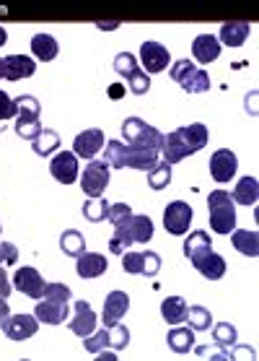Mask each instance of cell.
I'll return each instance as SVG.
<instances>
[{
  "label": "cell",
  "mask_w": 259,
  "mask_h": 361,
  "mask_svg": "<svg viewBox=\"0 0 259 361\" xmlns=\"http://www.w3.org/2000/svg\"><path fill=\"white\" fill-rule=\"evenodd\" d=\"M158 157L161 154L143 151V148L122 143V140H106L104 148V161L109 164V169H125L127 166V169H138V172H151L158 164Z\"/></svg>",
  "instance_id": "6da1fadb"
},
{
  "label": "cell",
  "mask_w": 259,
  "mask_h": 361,
  "mask_svg": "<svg viewBox=\"0 0 259 361\" xmlns=\"http://www.w3.org/2000/svg\"><path fill=\"white\" fill-rule=\"evenodd\" d=\"M151 239H153V221H151V216L132 214L130 221L114 226V234L109 239V252L122 255L130 245H148Z\"/></svg>",
  "instance_id": "7a4b0ae2"
},
{
  "label": "cell",
  "mask_w": 259,
  "mask_h": 361,
  "mask_svg": "<svg viewBox=\"0 0 259 361\" xmlns=\"http://www.w3.org/2000/svg\"><path fill=\"white\" fill-rule=\"evenodd\" d=\"M208 211H210V229L215 234H231L236 229V203L231 192L213 190L208 195Z\"/></svg>",
  "instance_id": "3957f363"
},
{
  "label": "cell",
  "mask_w": 259,
  "mask_h": 361,
  "mask_svg": "<svg viewBox=\"0 0 259 361\" xmlns=\"http://www.w3.org/2000/svg\"><path fill=\"white\" fill-rule=\"evenodd\" d=\"M122 135L130 146H138L143 151H153V154H161L163 146V133L156 130L153 125H146V120L140 117H127L122 123Z\"/></svg>",
  "instance_id": "277c9868"
},
{
  "label": "cell",
  "mask_w": 259,
  "mask_h": 361,
  "mask_svg": "<svg viewBox=\"0 0 259 361\" xmlns=\"http://www.w3.org/2000/svg\"><path fill=\"white\" fill-rule=\"evenodd\" d=\"M106 185H109V164L104 159H91L89 164L83 166L81 174V188L89 197H101Z\"/></svg>",
  "instance_id": "5b68a950"
},
{
  "label": "cell",
  "mask_w": 259,
  "mask_h": 361,
  "mask_svg": "<svg viewBox=\"0 0 259 361\" xmlns=\"http://www.w3.org/2000/svg\"><path fill=\"white\" fill-rule=\"evenodd\" d=\"M189 224H192V205L189 203L174 200V203H169L163 208V226H166L169 234L182 237V234H187Z\"/></svg>",
  "instance_id": "8992f818"
},
{
  "label": "cell",
  "mask_w": 259,
  "mask_h": 361,
  "mask_svg": "<svg viewBox=\"0 0 259 361\" xmlns=\"http://www.w3.org/2000/svg\"><path fill=\"white\" fill-rule=\"evenodd\" d=\"M44 286H47V281L42 279V273L32 265H21L16 273H13V288H18L24 296L29 299H42L44 294Z\"/></svg>",
  "instance_id": "52a82bcc"
},
{
  "label": "cell",
  "mask_w": 259,
  "mask_h": 361,
  "mask_svg": "<svg viewBox=\"0 0 259 361\" xmlns=\"http://www.w3.org/2000/svg\"><path fill=\"white\" fill-rule=\"evenodd\" d=\"M68 314H70V307L65 299H47V296H42L37 299V307H34V317L44 325H63L68 320Z\"/></svg>",
  "instance_id": "ba28073f"
},
{
  "label": "cell",
  "mask_w": 259,
  "mask_h": 361,
  "mask_svg": "<svg viewBox=\"0 0 259 361\" xmlns=\"http://www.w3.org/2000/svg\"><path fill=\"white\" fill-rule=\"evenodd\" d=\"M106 146V135L104 130H99V128H89V130H83L75 135L73 140V154L78 159H86V161H91V159L99 157V151Z\"/></svg>",
  "instance_id": "9c48e42d"
},
{
  "label": "cell",
  "mask_w": 259,
  "mask_h": 361,
  "mask_svg": "<svg viewBox=\"0 0 259 361\" xmlns=\"http://www.w3.org/2000/svg\"><path fill=\"white\" fill-rule=\"evenodd\" d=\"M236 169H239V159L231 148H218L210 157V177L220 185H226L236 177Z\"/></svg>",
  "instance_id": "30bf717a"
},
{
  "label": "cell",
  "mask_w": 259,
  "mask_h": 361,
  "mask_svg": "<svg viewBox=\"0 0 259 361\" xmlns=\"http://www.w3.org/2000/svg\"><path fill=\"white\" fill-rule=\"evenodd\" d=\"M140 63H143V71L146 73H163L166 66L171 63L169 49L158 44V42H143L140 47Z\"/></svg>",
  "instance_id": "8fae6325"
},
{
  "label": "cell",
  "mask_w": 259,
  "mask_h": 361,
  "mask_svg": "<svg viewBox=\"0 0 259 361\" xmlns=\"http://www.w3.org/2000/svg\"><path fill=\"white\" fill-rule=\"evenodd\" d=\"M49 174L63 185H73L78 180V157L73 151H60L52 161H49Z\"/></svg>",
  "instance_id": "7c38bea8"
},
{
  "label": "cell",
  "mask_w": 259,
  "mask_h": 361,
  "mask_svg": "<svg viewBox=\"0 0 259 361\" xmlns=\"http://www.w3.org/2000/svg\"><path fill=\"white\" fill-rule=\"evenodd\" d=\"M37 330H39V320L34 314H11L3 325V333L11 341H29L32 336H37Z\"/></svg>",
  "instance_id": "4fadbf2b"
},
{
  "label": "cell",
  "mask_w": 259,
  "mask_h": 361,
  "mask_svg": "<svg viewBox=\"0 0 259 361\" xmlns=\"http://www.w3.org/2000/svg\"><path fill=\"white\" fill-rule=\"evenodd\" d=\"M130 310V296L125 291H109L104 299V312H101V322L104 328H112L127 314Z\"/></svg>",
  "instance_id": "5bb4252c"
},
{
  "label": "cell",
  "mask_w": 259,
  "mask_h": 361,
  "mask_svg": "<svg viewBox=\"0 0 259 361\" xmlns=\"http://www.w3.org/2000/svg\"><path fill=\"white\" fill-rule=\"evenodd\" d=\"M34 73H37L34 58H26V55H8V58H3V78L6 81H24V78H32Z\"/></svg>",
  "instance_id": "9a60e30c"
},
{
  "label": "cell",
  "mask_w": 259,
  "mask_h": 361,
  "mask_svg": "<svg viewBox=\"0 0 259 361\" xmlns=\"http://www.w3.org/2000/svg\"><path fill=\"white\" fill-rule=\"evenodd\" d=\"M96 322H99V317H96V312L91 310V304L89 302H75V317L70 320V330H73V336H78V338H86V336H91L94 330H96Z\"/></svg>",
  "instance_id": "2e32d148"
},
{
  "label": "cell",
  "mask_w": 259,
  "mask_h": 361,
  "mask_svg": "<svg viewBox=\"0 0 259 361\" xmlns=\"http://www.w3.org/2000/svg\"><path fill=\"white\" fill-rule=\"evenodd\" d=\"M189 263H192L194 268H197V273L205 276L208 281H220L226 276V260H223L218 252H213V250L200 255V257H194V260H189Z\"/></svg>",
  "instance_id": "e0dca14e"
},
{
  "label": "cell",
  "mask_w": 259,
  "mask_h": 361,
  "mask_svg": "<svg viewBox=\"0 0 259 361\" xmlns=\"http://www.w3.org/2000/svg\"><path fill=\"white\" fill-rule=\"evenodd\" d=\"M106 268H109V263H106L104 255H99V252H83L75 257V273L86 281L104 276Z\"/></svg>",
  "instance_id": "ac0fdd59"
},
{
  "label": "cell",
  "mask_w": 259,
  "mask_h": 361,
  "mask_svg": "<svg viewBox=\"0 0 259 361\" xmlns=\"http://www.w3.org/2000/svg\"><path fill=\"white\" fill-rule=\"evenodd\" d=\"M192 58L197 63H215L220 58V42L218 37H213V34H200V37H194L192 42Z\"/></svg>",
  "instance_id": "d6986e66"
},
{
  "label": "cell",
  "mask_w": 259,
  "mask_h": 361,
  "mask_svg": "<svg viewBox=\"0 0 259 361\" xmlns=\"http://www.w3.org/2000/svg\"><path fill=\"white\" fill-rule=\"evenodd\" d=\"M179 138L184 140L187 148L192 151V154H197L200 148L208 146V140H210V133H208V125L203 123H192V125H184V128H177Z\"/></svg>",
  "instance_id": "ffe728a7"
},
{
  "label": "cell",
  "mask_w": 259,
  "mask_h": 361,
  "mask_svg": "<svg viewBox=\"0 0 259 361\" xmlns=\"http://www.w3.org/2000/svg\"><path fill=\"white\" fill-rule=\"evenodd\" d=\"M251 34V26L244 24V21H228V24L220 26V44H226V47H241L246 37Z\"/></svg>",
  "instance_id": "44dd1931"
},
{
  "label": "cell",
  "mask_w": 259,
  "mask_h": 361,
  "mask_svg": "<svg viewBox=\"0 0 259 361\" xmlns=\"http://www.w3.org/2000/svg\"><path fill=\"white\" fill-rule=\"evenodd\" d=\"M187 302L182 296H166L161 304V317L166 325H182L187 322Z\"/></svg>",
  "instance_id": "7402d4cb"
},
{
  "label": "cell",
  "mask_w": 259,
  "mask_h": 361,
  "mask_svg": "<svg viewBox=\"0 0 259 361\" xmlns=\"http://www.w3.org/2000/svg\"><path fill=\"white\" fill-rule=\"evenodd\" d=\"M231 197H234L236 205H254L259 197V182L257 177H241V180L236 182L234 192H231Z\"/></svg>",
  "instance_id": "603a6c76"
},
{
  "label": "cell",
  "mask_w": 259,
  "mask_h": 361,
  "mask_svg": "<svg viewBox=\"0 0 259 361\" xmlns=\"http://www.w3.org/2000/svg\"><path fill=\"white\" fill-rule=\"evenodd\" d=\"M57 52H60V44L52 34H37L32 37V55L42 63H49V60L57 58Z\"/></svg>",
  "instance_id": "cb8c5ba5"
},
{
  "label": "cell",
  "mask_w": 259,
  "mask_h": 361,
  "mask_svg": "<svg viewBox=\"0 0 259 361\" xmlns=\"http://www.w3.org/2000/svg\"><path fill=\"white\" fill-rule=\"evenodd\" d=\"M231 245L246 257H257L259 255V234L249 229H234L231 231Z\"/></svg>",
  "instance_id": "d4e9b609"
},
{
  "label": "cell",
  "mask_w": 259,
  "mask_h": 361,
  "mask_svg": "<svg viewBox=\"0 0 259 361\" xmlns=\"http://www.w3.org/2000/svg\"><path fill=\"white\" fill-rule=\"evenodd\" d=\"M210 250H213V239H210V234H208V231H203V229L192 231V234L187 237V242H184V257H187V260H194V257L210 252Z\"/></svg>",
  "instance_id": "484cf974"
},
{
  "label": "cell",
  "mask_w": 259,
  "mask_h": 361,
  "mask_svg": "<svg viewBox=\"0 0 259 361\" xmlns=\"http://www.w3.org/2000/svg\"><path fill=\"white\" fill-rule=\"evenodd\" d=\"M194 345V330L192 328H179V325H171L169 330V348L174 353H187L192 351Z\"/></svg>",
  "instance_id": "4316f807"
},
{
  "label": "cell",
  "mask_w": 259,
  "mask_h": 361,
  "mask_svg": "<svg viewBox=\"0 0 259 361\" xmlns=\"http://www.w3.org/2000/svg\"><path fill=\"white\" fill-rule=\"evenodd\" d=\"M32 148L37 157H49L52 151L60 148V135L57 130H49V128H42V133L32 140Z\"/></svg>",
  "instance_id": "83f0119b"
},
{
  "label": "cell",
  "mask_w": 259,
  "mask_h": 361,
  "mask_svg": "<svg viewBox=\"0 0 259 361\" xmlns=\"http://www.w3.org/2000/svg\"><path fill=\"white\" fill-rule=\"evenodd\" d=\"M179 86H182V89H184L187 94H205V91L210 89V75L194 66L192 71H189V73L184 75V81L179 83Z\"/></svg>",
  "instance_id": "f1b7e54d"
},
{
  "label": "cell",
  "mask_w": 259,
  "mask_h": 361,
  "mask_svg": "<svg viewBox=\"0 0 259 361\" xmlns=\"http://www.w3.org/2000/svg\"><path fill=\"white\" fill-rule=\"evenodd\" d=\"M60 247L68 257H78V255L86 252V237L78 229H65L63 237H60Z\"/></svg>",
  "instance_id": "f546056e"
},
{
  "label": "cell",
  "mask_w": 259,
  "mask_h": 361,
  "mask_svg": "<svg viewBox=\"0 0 259 361\" xmlns=\"http://www.w3.org/2000/svg\"><path fill=\"white\" fill-rule=\"evenodd\" d=\"M109 200L104 197H91L89 203H83V219H89L91 224H101L109 214Z\"/></svg>",
  "instance_id": "4dcf8cb0"
},
{
  "label": "cell",
  "mask_w": 259,
  "mask_h": 361,
  "mask_svg": "<svg viewBox=\"0 0 259 361\" xmlns=\"http://www.w3.org/2000/svg\"><path fill=\"white\" fill-rule=\"evenodd\" d=\"M236 338H239V333H236V328L231 325V322H218V325H213V341H215V345H220V348H234Z\"/></svg>",
  "instance_id": "1f68e13d"
},
{
  "label": "cell",
  "mask_w": 259,
  "mask_h": 361,
  "mask_svg": "<svg viewBox=\"0 0 259 361\" xmlns=\"http://www.w3.org/2000/svg\"><path fill=\"white\" fill-rule=\"evenodd\" d=\"M187 322H189L192 330H208V328H213V314L208 312L205 307L194 304V307L187 310Z\"/></svg>",
  "instance_id": "d6a6232c"
},
{
  "label": "cell",
  "mask_w": 259,
  "mask_h": 361,
  "mask_svg": "<svg viewBox=\"0 0 259 361\" xmlns=\"http://www.w3.org/2000/svg\"><path fill=\"white\" fill-rule=\"evenodd\" d=\"M171 185V164L161 161V164H156L151 172H148V188L151 190H163Z\"/></svg>",
  "instance_id": "836d02e7"
},
{
  "label": "cell",
  "mask_w": 259,
  "mask_h": 361,
  "mask_svg": "<svg viewBox=\"0 0 259 361\" xmlns=\"http://www.w3.org/2000/svg\"><path fill=\"white\" fill-rule=\"evenodd\" d=\"M83 348L89 353H99V351H104V348H109V328L94 330L91 336L83 338Z\"/></svg>",
  "instance_id": "e575fe53"
},
{
  "label": "cell",
  "mask_w": 259,
  "mask_h": 361,
  "mask_svg": "<svg viewBox=\"0 0 259 361\" xmlns=\"http://www.w3.org/2000/svg\"><path fill=\"white\" fill-rule=\"evenodd\" d=\"M16 107H18V117H32V120H39V102L32 97V94H24V97L16 99Z\"/></svg>",
  "instance_id": "d590c367"
},
{
  "label": "cell",
  "mask_w": 259,
  "mask_h": 361,
  "mask_svg": "<svg viewBox=\"0 0 259 361\" xmlns=\"http://www.w3.org/2000/svg\"><path fill=\"white\" fill-rule=\"evenodd\" d=\"M114 71H117L122 78H130V75L138 71V58L130 55V52H120V55L114 58Z\"/></svg>",
  "instance_id": "8d00e7d4"
},
{
  "label": "cell",
  "mask_w": 259,
  "mask_h": 361,
  "mask_svg": "<svg viewBox=\"0 0 259 361\" xmlns=\"http://www.w3.org/2000/svg\"><path fill=\"white\" fill-rule=\"evenodd\" d=\"M42 133L39 120H32V117H16V135L26 140H34Z\"/></svg>",
  "instance_id": "74e56055"
},
{
  "label": "cell",
  "mask_w": 259,
  "mask_h": 361,
  "mask_svg": "<svg viewBox=\"0 0 259 361\" xmlns=\"http://www.w3.org/2000/svg\"><path fill=\"white\" fill-rule=\"evenodd\" d=\"M127 343H130V330L125 328L122 322L112 325V328H109V348L122 351V348H127Z\"/></svg>",
  "instance_id": "f35d334b"
},
{
  "label": "cell",
  "mask_w": 259,
  "mask_h": 361,
  "mask_svg": "<svg viewBox=\"0 0 259 361\" xmlns=\"http://www.w3.org/2000/svg\"><path fill=\"white\" fill-rule=\"evenodd\" d=\"M127 83H130V91H132L135 97H143V94H148V89H151V78H148V73L143 68H138L135 73L130 75Z\"/></svg>",
  "instance_id": "ab89813d"
},
{
  "label": "cell",
  "mask_w": 259,
  "mask_h": 361,
  "mask_svg": "<svg viewBox=\"0 0 259 361\" xmlns=\"http://www.w3.org/2000/svg\"><path fill=\"white\" fill-rule=\"evenodd\" d=\"M130 216H132L130 203H112L109 205V214H106V221L114 224V226H120V224L130 221Z\"/></svg>",
  "instance_id": "60d3db41"
},
{
  "label": "cell",
  "mask_w": 259,
  "mask_h": 361,
  "mask_svg": "<svg viewBox=\"0 0 259 361\" xmlns=\"http://www.w3.org/2000/svg\"><path fill=\"white\" fill-rule=\"evenodd\" d=\"M122 271L130 276L143 273V252H122Z\"/></svg>",
  "instance_id": "b9f144b4"
},
{
  "label": "cell",
  "mask_w": 259,
  "mask_h": 361,
  "mask_svg": "<svg viewBox=\"0 0 259 361\" xmlns=\"http://www.w3.org/2000/svg\"><path fill=\"white\" fill-rule=\"evenodd\" d=\"M158 271H161V257L156 252H151V250H146V252H143V273H140V276L153 279V276H158Z\"/></svg>",
  "instance_id": "7bdbcfd3"
},
{
  "label": "cell",
  "mask_w": 259,
  "mask_h": 361,
  "mask_svg": "<svg viewBox=\"0 0 259 361\" xmlns=\"http://www.w3.org/2000/svg\"><path fill=\"white\" fill-rule=\"evenodd\" d=\"M13 117H18L16 99H11L6 91H0V120H13Z\"/></svg>",
  "instance_id": "ee69618b"
},
{
  "label": "cell",
  "mask_w": 259,
  "mask_h": 361,
  "mask_svg": "<svg viewBox=\"0 0 259 361\" xmlns=\"http://www.w3.org/2000/svg\"><path fill=\"white\" fill-rule=\"evenodd\" d=\"M47 299H65V302H70V296H73V291H70V286H65V283H47L44 286V294Z\"/></svg>",
  "instance_id": "f6af8a7d"
},
{
  "label": "cell",
  "mask_w": 259,
  "mask_h": 361,
  "mask_svg": "<svg viewBox=\"0 0 259 361\" xmlns=\"http://www.w3.org/2000/svg\"><path fill=\"white\" fill-rule=\"evenodd\" d=\"M18 250L11 242H0V265H16Z\"/></svg>",
  "instance_id": "bcb514c9"
},
{
  "label": "cell",
  "mask_w": 259,
  "mask_h": 361,
  "mask_svg": "<svg viewBox=\"0 0 259 361\" xmlns=\"http://www.w3.org/2000/svg\"><path fill=\"white\" fill-rule=\"evenodd\" d=\"M11 291H13V286H11V279H8V273L0 268V294L3 296H8Z\"/></svg>",
  "instance_id": "7dc6e473"
},
{
  "label": "cell",
  "mask_w": 259,
  "mask_h": 361,
  "mask_svg": "<svg viewBox=\"0 0 259 361\" xmlns=\"http://www.w3.org/2000/svg\"><path fill=\"white\" fill-rule=\"evenodd\" d=\"M11 317V307L6 304V299H0V328L6 325V320Z\"/></svg>",
  "instance_id": "c3c4849f"
},
{
  "label": "cell",
  "mask_w": 259,
  "mask_h": 361,
  "mask_svg": "<svg viewBox=\"0 0 259 361\" xmlns=\"http://www.w3.org/2000/svg\"><path fill=\"white\" fill-rule=\"evenodd\" d=\"M109 94H112V99H120L122 97V86H112V89H109Z\"/></svg>",
  "instance_id": "681fc988"
},
{
  "label": "cell",
  "mask_w": 259,
  "mask_h": 361,
  "mask_svg": "<svg viewBox=\"0 0 259 361\" xmlns=\"http://www.w3.org/2000/svg\"><path fill=\"white\" fill-rule=\"evenodd\" d=\"M6 42H8V32H6V29H3V26H0V47H3V44H6Z\"/></svg>",
  "instance_id": "f907efd6"
},
{
  "label": "cell",
  "mask_w": 259,
  "mask_h": 361,
  "mask_svg": "<svg viewBox=\"0 0 259 361\" xmlns=\"http://www.w3.org/2000/svg\"><path fill=\"white\" fill-rule=\"evenodd\" d=\"M0 78H3V58H0Z\"/></svg>",
  "instance_id": "816d5d0a"
},
{
  "label": "cell",
  "mask_w": 259,
  "mask_h": 361,
  "mask_svg": "<svg viewBox=\"0 0 259 361\" xmlns=\"http://www.w3.org/2000/svg\"><path fill=\"white\" fill-rule=\"evenodd\" d=\"M0 299H6V296H3V294H0Z\"/></svg>",
  "instance_id": "f5cc1de1"
},
{
  "label": "cell",
  "mask_w": 259,
  "mask_h": 361,
  "mask_svg": "<svg viewBox=\"0 0 259 361\" xmlns=\"http://www.w3.org/2000/svg\"><path fill=\"white\" fill-rule=\"evenodd\" d=\"M0 229H3V224H0Z\"/></svg>",
  "instance_id": "db71d44e"
}]
</instances>
